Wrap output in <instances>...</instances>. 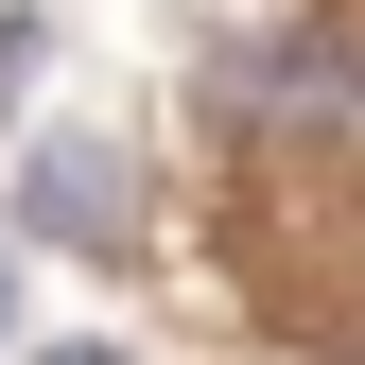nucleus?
Segmentation results:
<instances>
[{"mask_svg":"<svg viewBox=\"0 0 365 365\" xmlns=\"http://www.w3.org/2000/svg\"><path fill=\"white\" fill-rule=\"evenodd\" d=\"M18 244L122 261V244H140V174H122L105 140H18Z\"/></svg>","mask_w":365,"mask_h":365,"instance_id":"obj_1","label":"nucleus"},{"mask_svg":"<svg viewBox=\"0 0 365 365\" xmlns=\"http://www.w3.org/2000/svg\"><path fill=\"white\" fill-rule=\"evenodd\" d=\"M209 105L226 122H348L365 105V53L331 18H296V35H261V53H209Z\"/></svg>","mask_w":365,"mask_h":365,"instance_id":"obj_2","label":"nucleus"},{"mask_svg":"<svg viewBox=\"0 0 365 365\" xmlns=\"http://www.w3.org/2000/svg\"><path fill=\"white\" fill-rule=\"evenodd\" d=\"M35 53H53V18H0V140H18V105H35Z\"/></svg>","mask_w":365,"mask_h":365,"instance_id":"obj_3","label":"nucleus"},{"mask_svg":"<svg viewBox=\"0 0 365 365\" xmlns=\"http://www.w3.org/2000/svg\"><path fill=\"white\" fill-rule=\"evenodd\" d=\"M0 331H18V261H0Z\"/></svg>","mask_w":365,"mask_h":365,"instance_id":"obj_4","label":"nucleus"},{"mask_svg":"<svg viewBox=\"0 0 365 365\" xmlns=\"http://www.w3.org/2000/svg\"><path fill=\"white\" fill-rule=\"evenodd\" d=\"M53 365H122V348H53Z\"/></svg>","mask_w":365,"mask_h":365,"instance_id":"obj_5","label":"nucleus"}]
</instances>
